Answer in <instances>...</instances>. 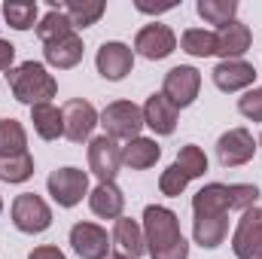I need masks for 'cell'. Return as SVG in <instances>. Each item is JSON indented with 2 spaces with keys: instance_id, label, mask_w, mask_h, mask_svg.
Returning <instances> with one entry per match:
<instances>
[{
  "instance_id": "obj_1",
  "label": "cell",
  "mask_w": 262,
  "mask_h": 259,
  "mask_svg": "<svg viewBox=\"0 0 262 259\" xmlns=\"http://www.w3.org/2000/svg\"><path fill=\"white\" fill-rule=\"evenodd\" d=\"M143 241L149 259H189V244L180 232V220L165 204H146Z\"/></svg>"
},
{
  "instance_id": "obj_2",
  "label": "cell",
  "mask_w": 262,
  "mask_h": 259,
  "mask_svg": "<svg viewBox=\"0 0 262 259\" xmlns=\"http://www.w3.org/2000/svg\"><path fill=\"white\" fill-rule=\"evenodd\" d=\"M6 82L12 89V98L18 104L37 107V104H52V98L58 95V82L55 76L46 70L43 61H21L6 73Z\"/></svg>"
},
{
  "instance_id": "obj_3",
  "label": "cell",
  "mask_w": 262,
  "mask_h": 259,
  "mask_svg": "<svg viewBox=\"0 0 262 259\" xmlns=\"http://www.w3.org/2000/svg\"><path fill=\"white\" fill-rule=\"evenodd\" d=\"M104 125V134L113 137V140H134L140 137L143 131V110L134 104V101H113L101 110V122Z\"/></svg>"
},
{
  "instance_id": "obj_4",
  "label": "cell",
  "mask_w": 262,
  "mask_h": 259,
  "mask_svg": "<svg viewBox=\"0 0 262 259\" xmlns=\"http://www.w3.org/2000/svg\"><path fill=\"white\" fill-rule=\"evenodd\" d=\"M12 226L25 235H40L52 226V207L37 192H21L12 201Z\"/></svg>"
},
{
  "instance_id": "obj_5",
  "label": "cell",
  "mask_w": 262,
  "mask_h": 259,
  "mask_svg": "<svg viewBox=\"0 0 262 259\" xmlns=\"http://www.w3.org/2000/svg\"><path fill=\"white\" fill-rule=\"evenodd\" d=\"M46 189H49L52 201H55L58 207H76V204L89 195V174H85L82 168L64 165V168H58V171L49 174Z\"/></svg>"
},
{
  "instance_id": "obj_6",
  "label": "cell",
  "mask_w": 262,
  "mask_h": 259,
  "mask_svg": "<svg viewBox=\"0 0 262 259\" xmlns=\"http://www.w3.org/2000/svg\"><path fill=\"white\" fill-rule=\"evenodd\" d=\"M119 168H122V146L107 134L92 137L89 140V171L101 183H116Z\"/></svg>"
},
{
  "instance_id": "obj_7",
  "label": "cell",
  "mask_w": 262,
  "mask_h": 259,
  "mask_svg": "<svg viewBox=\"0 0 262 259\" xmlns=\"http://www.w3.org/2000/svg\"><path fill=\"white\" fill-rule=\"evenodd\" d=\"M198 89H201V73H198V67H192V64L171 67V70L165 73V82H162V95H165L177 110L195 104Z\"/></svg>"
},
{
  "instance_id": "obj_8",
  "label": "cell",
  "mask_w": 262,
  "mask_h": 259,
  "mask_svg": "<svg viewBox=\"0 0 262 259\" xmlns=\"http://www.w3.org/2000/svg\"><path fill=\"white\" fill-rule=\"evenodd\" d=\"M232 250L238 259H262V207H250L241 213L232 232Z\"/></svg>"
},
{
  "instance_id": "obj_9",
  "label": "cell",
  "mask_w": 262,
  "mask_h": 259,
  "mask_svg": "<svg viewBox=\"0 0 262 259\" xmlns=\"http://www.w3.org/2000/svg\"><path fill=\"white\" fill-rule=\"evenodd\" d=\"M174 49H177V34L168 25H159V21L143 25L137 31V37H134V52L140 58H146V61H162Z\"/></svg>"
},
{
  "instance_id": "obj_10",
  "label": "cell",
  "mask_w": 262,
  "mask_h": 259,
  "mask_svg": "<svg viewBox=\"0 0 262 259\" xmlns=\"http://www.w3.org/2000/svg\"><path fill=\"white\" fill-rule=\"evenodd\" d=\"M70 247H73V253L79 259H107L110 247H113V238L98 223H73Z\"/></svg>"
},
{
  "instance_id": "obj_11",
  "label": "cell",
  "mask_w": 262,
  "mask_h": 259,
  "mask_svg": "<svg viewBox=\"0 0 262 259\" xmlns=\"http://www.w3.org/2000/svg\"><path fill=\"white\" fill-rule=\"evenodd\" d=\"M61 119H64V137L73 143H82L92 137L95 125L101 122L98 110L92 107V101L85 98H70L64 107H61Z\"/></svg>"
},
{
  "instance_id": "obj_12",
  "label": "cell",
  "mask_w": 262,
  "mask_h": 259,
  "mask_svg": "<svg viewBox=\"0 0 262 259\" xmlns=\"http://www.w3.org/2000/svg\"><path fill=\"white\" fill-rule=\"evenodd\" d=\"M256 156V140L247 128H229L216 140V159L223 168H241Z\"/></svg>"
},
{
  "instance_id": "obj_13",
  "label": "cell",
  "mask_w": 262,
  "mask_h": 259,
  "mask_svg": "<svg viewBox=\"0 0 262 259\" xmlns=\"http://www.w3.org/2000/svg\"><path fill=\"white\" fill-rule=\"evenodd\" d=\"M95 67L104 79L110 82H119L125 79L134 67V49L128 43H119V40H110V43H101L98 55H95Z\"/></svg>"
},
{
  "instance_id": "obj_14",
  "label": "cell",
  "mask_w": 262,
  "mask_h": 259,
  "mask_svg": "<svg viewBox=\"0 0 262 259\" xmlns=\"http://www.w3.org/2000/svg\"><path fill=\"white\" fill-rule=\"evenodd\" d=\"M140 110H143V125L152 131V134H159V137L174 134L177 119H180V110H177V107H174L162 92H152Z\"/></svg>"
},
{
  "instance_id": "obj_15",
  "label": "cell",
  "mask_w": 262,
  "mask_h": 259,
  "mask_svg": "<svg viewBox=\"0 0 262 259\" xmlns=\"http://www.w3.org/2000/svg\"><path fill=\"white\" fill-rule=\"evenodd\" d=\"M210 76H213V85L220 92L232 95V92H244L256 82V67L244 58H235V61H220L210 70Z\"/></svg>"
},
{
  "instance_id": "obj_16",
  "label": "cell",
  "mask_w": 262,
  "mask_h": 259,
  "mask_svg": "<svg viewBox=\"0 0 262 259\" xmlns=\"http://www.w3.org/2000/svg\"><path fill=\"white\" fill-rule=\"evenodd\" d=\"M250 43H253V31H250L244 21H238V18L216 31V55H220L223 61L241 58V55L250 49Z\"/></svg>"
},
{
  "instance_id": "obj_17",
  "label": "cell",
  "mask_w": 262,
  "mask_h": 259,
  "mask_svg": "<svg viewBox=\"0 0 262 259\" xmlns=\"http://www.w3.org/2000/svg\"><path fill=\"white\" fill-rule=\"evenodd\" d=\"M232 210V195L229 183H207L192 195V213L195 220L201 217H226Z\"/></svg>"
},
{
  "instance_id": "obj_18",
  "label": "cell",
  "mask_w": 262,
  "mask_h": 259,
  "mask_svg": "<svg viewBox=\"0 0 262 259\" xmlns=\"http://www.w3.org/2000/svg\"><path fill=\"white\" fill-rule=\"evenodd\" d=\"M89 207H92L95 217L116 223L122 217V210H125V195H122V189L116 183H98L89 192Z\"/></svg>"
},
{
  "instance_id": "obj_19",
  "label": "cell",
  "mask_w": 262,
  "mask_h": 259,
  "mask_svg": "<svg viewBox=\"0 0 262 259\" xmlns=\"http://www.w3.org/2000/svg\"><path fill=\"white\" fill-rule=\"evenodd\" d=\"M82 37L79 34H67L55 43H46L43 46V58L49 67H58V70H70L82 61Z\"/></svg>"
},
{
  "instance_id": "obj_20",
  "label": "cell",
  "mask_w": 262,
  "mask_h": 259,
  "mask_svg": "<svg viewBox=\"0 0 262 259\" xmlns=\"http://www.w3.org/2000/svg\"><path fill=\"white\" fill-rule=\"evenodd\" d=\"M113 241L119 244L122 256L128 259H140L146 253V241H143V226L131 217H119L113 223Z\"/></svg>"
},
{
  "instance_id": "obj_21",
  "label": "cell",
  "mask_w": 262,
  "mask_h": 259,
  "mask_svg": "<svg viewBox=\"0 0 262 259\" xmlns=\"http://www.w3.org/2000/svg\"><path fill=\"white\" fill-rule=\"evenodd\" d=\"M162 146L152 137H134L122 146V165H128L131 171H146L159 162Z\"/></svg>"
},
{
  "instance_id": "obj_22",
  "label": "cell",
  "mask_w": 262,
  "mask_h": 259,
  "mask_svg": "<svg viewBox=\"0 0 262 259\" xmlns=\"http://www.w3.org/2000/svg\"><path fill=\"white\" fill-rule=\"evenodd\" d=\"M229 235V213L226 217H201L192 220V238L198 247L204 250H216Z\"/></svg>"
},
{
  "instance_id": "obj_23",
  "label": "cell",
  "mask_w": 262,
  "mask_h": 259,
  "mask_svg": "<svg viewBox=\"0 0 262 259\" xmlns=\"http://www.w3.org/2000/svg\"><path fill=\"white\" fill-rule=\"evenodd\" d=\"M67 34H76L73 31V25H70V18H67V12L61 9V3H49V12L37 21V37L43 40V46L46 43H55V40H61Z\"/></svg>"
},
{
  "instance_id": "obj_24",
  "label": "cell",
  "mask_w": 262,
  "mask_h": 259,
  "mask_svg": "<svg viewBox=\"0 0 262 259\" xmlns=\"http://www.w3.org/2000/svg\"><path fill=\"white\" fill-rule=\"evenodd\" d=\"M61 9L67 12L73 31H82V28H92L101 21V15L107 12V3L104 0H67V3H61Z\"/></svg>"
},
{
  "instance_id": "obj_25",
  "label": "cell",
  "mask_w": 262,
  "mask_h": 259,
  "mask_svg": "<svg viewBox=\"0 0 262 259\" xmlns=\"http://www.w3.org/2000/svg\"><path fill=\"white\" fill-rule=\"evenodd\" d=\"M31 122H34V131L43 140L64 137V119H61V110L55 104H37V107H31Z\"/></svg>"
},
{
  "instance_id": "obj_26",
  "label": "cell",
  "mask_w": 262,
  "mask_h": 259,
  "mask_svg": "<svg viewBox=\"0 0 262 259\" xmlns=\"http://www.w3.org/2000/svg\"><path fill=\"white\" fill-rule=\"evenodd\" d=\"M21 153H28L25 125L12 116L0 119V159H12V156H21Z\"/></svg>"
},
{
  "instance_id": "obj_27",
  "label": "cell",
  "mask_w": 262,
  "mask_h": 259,
  "mask_svg": "<svg viewBox=\"0 0 262 259\" xmlns=\"http://www.w3.org/2000/svg\"><path fill=\"white\" fill-rule=\"evenodd\" d=\"M180 49L192 58H210V55H216V34L204 31V28H189L180 37Z\"/></svg>"
},
{
  "instance_id": "obj_28",
  "label": "cell",
  "mask_w": 262,
  "mask_h": 259,
  "mask_svg": "<svg viewBox=\"0 0 262 259\" xmlns=\"http://www.w3.org/2000/svg\"><path fill=\"white\" fill-rule=\"evenodd\" d=\"M195 12L207 21V25L226 28V25L235 21V15H238V0H198Z\"/></svg>"
},
{
  "instance_id": "obj_29",
  "label": "cell",
  "mask_w": 262,
  "mask_h": 259,
  "mask_svg": "<svg viewBox=\"0 0 262 259\" xmlns=\"http://www.w3.org/2000/svg\"><path fill=\"white\" fill-rule=\"evenodd\" d=\"M3 18L12 31H31L40 21L37 3H21V0H6L3 3Z\"/></svg>"
},
{
  "instance_id": "obj_30",
  "label": "cell",
  "mask_w": 262,
  "mask_h": 259,
  "mask_svg": "<svg viewBox=\"0 0 262 259\" xmlns=\"http://www.w3.org/2000/svg\"><path fill=\"white\" fill-rule=\"evenodd\" d=\"M34 177V156L21 153L12 159H0V180L3 183H25Z\"/></svg>"
},
{
  "instance_id": "obj_31",
  "label": "cell",
  "mask_w": 262,
  "mask_h": 259,
  "mask_svg": "<svg viewBox=\"0 0 262 259\" xmlns=\"http://www.w3.org/2000/svg\"><path fill=\"white\" fill-rule=\"evenodd\" d=\"M189 180H195V177H204V171H207V156H204V149L195 146V143H186V146H180V153H177V162H174Z\"/></svg>"
},
{
  "instance_id": "obj_32",
  "label": "cell",
  "mask_w": 262,
  "mask_h": 259,
  "mask_svg": "<svg viewBox=\"0 0 262 259\" xmlns=\"http://www.w3.org/2000/svg\"><path fill=\"white\" fill-rule=\"evenodd\" d=\"M186 186H189V177H186L177 165H168V168L162 171V177H159V189H162V195H168V198L183 195Z\"/></svg>"
},
{
  "instance_id": "obj_33",
  "label": "cell",
  "mask_w": 262,
  "mask_h": 259,
  "mask_svg": "<svg viewBox=\"0 0 262 259\" xmlns=\"http://www.w3.org/2000/svg\"><path fill=\"white\" fill-rule=\"evenodd\" d=\"M229 195H232V210H250L259 201V189L253 183H229Z\"/></svg>"
},
{
  "instance_id": "obj_34",
  "label": "cell",
  "mask_w": 262,
  "mask_h": 259,
  "mask_svg": "<svg viewBox=\"0 0 262 259\" xmlns=\"http://www.w3.org/2000/svg\"><path fill=\"white\" fill-rule=\"evenodd\" d=\"M238 113L247 116L250 122H262V85L247 89V92L238 98Z\"/></svg>"
},
{
  "instance_id": "obj_35",
  "label": "cell",
  "mask_w": 262,
  "mask_h": 259,
  "mask_svg": "<svg viewBox=\"0 0 262 259\" xmlns=\"http://www.w3.org/2000/svg\"><path fill=\"white\" fill-rule=\"evenodd\" d=\"M28 259H67L58 247H52V244H40V247H34L31 253H28Z\"/></svg>"
},
{
  "instance_id": "obj_36",
  "label": "cell",
  "mask_w": 262,
  "mask_h": 259,
  "mask_svg": "<svg viewBox=\"0 0 262 259\" xmlns=\"http://www.w3.org/2000/svg\"><path fill=\"white\" fill-rule=\"evenodd\" d=\"M12 61H15V46L9 40H0V70H12Z\"/></svg>"
},
{
  "instance_id": "obj_37",
  "label": "cell",
  "mask_w": 262,
  "mask_h": 259,
  "mask_svg": "<svg viewBox=\"0 0 262 259\" xmlns=\"http://www.w3.org/2000/svg\"><path fill=\"white\" fill-rule=\"evenodd\" d=\"M134 6H137V12H149V15L156 12V15H159V12H168V9H174L177 3H162V6H152V3H143V0H137Z\"/></svg>"
},
{
  "instance_id": "obj_38",
  "label": "cell",
  "mask_w": 262,
  "mask_h": 259,
  "mask_svg": "<svg viewBox=\"0 0 262 259\" xmlns=\"http://www.w3.org/2000/svg\"><path fill=\"white\" fill-rule=\"evenodd\" d=\"M107 259H128V256H122V253H110Z\"/></svg>"
},
{
  "instance_id": "obj_39",
  "label": "cell",
  "mask_w": 262,
  "mask_h": 259,
  "mask_svg": "<svg viewBox=\"0 0 262 259\" xmlns=\"http://www.w3.org/2000/svg\"><path fill=\"white\" fill-rule=\"evenodd\" d=\"M0 213H3V198H0Z\"/></svg>"
},
{
  "instance_id": "obj_40",
  "label": "cell",
  "mask_w": 262,
  "mask_h": 259,
  "mask_svg": "<svg viewBox=\"0 0 262 259\" xmlns=\"http://www.w3.org/2000/svg\"><path fill=\"white\" fill-rule=\"evenodd\" d=\"M259 146H262V137H259Z\"/></svg>"
}]
</instances>
